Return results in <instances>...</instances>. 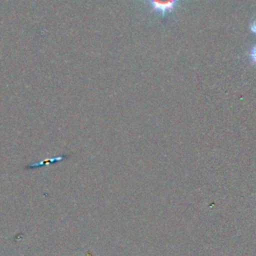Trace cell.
Returning a JSON list of instances; mask_svg holds the SVG:
<instances>
[{"label":"cell","instance_id":"cell-1","mask_svg":"<svg viewBox=\"0 0 256 256\" xmlns=\"http://www.w3.org/2000/svg\"><path fill=\"white\" fill-rule=\"evenodd\" d=\"M150 8L152 13H155L162 18L173 14L180 6L182 0H143Z\"/></svg>","mask_w":256,"mask_h":256},{"label":"cell","instance_id":"cell-2","mask_svg":"<svg viewBox=\"0 0 256 256\" xmlns=\"http://www.w3.org/2000/svg\"><path fill=\"white\" fill-rule=\"evenodd\" d=\"M249 59H250V61H251L254 65H256V45H254V46L251 48V50H250V52H249Z\"/></svg>","mask_w":256,"mask_h":256},{"label":"cell","instance_id":"cell-3","mask_svg":"<svg viewBox=\"0 0 256 256\" xmlns=\"http://www.w3.org/2000/svg\"><path fill=\"white\" fill-rule=\"evenodd\" d=\"M250 31L252 32V33H254V34H256V18L250 23Z\"/></svg>","mask_w":256,"mask_h":256}]
</instances>
